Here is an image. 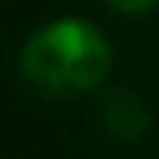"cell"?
Listing matches in <instances>:
<instances>
[{"label":"cell","instance_id":"3957f363","mask_svg":"<svg viewBox=\"0 0 159 159\" xmlns=\"http://www.w3.org/2000/svg\"><path fill=\"white\" fill-rule=\"evenodd\" d=\"M107 7H114L118 14H149L159 7V0H107Z\"/></svg>","mask_w":159,"mask_h":159},{"label":"cell","instance_id":"6da1fadb","mask_svg":"<svg viewBox=\"0 0 159 159\" xmlns=\"http://www.w3.org/2000/svg\"><path fill=\"white\" fill-rule=\"evenodd\" d=\"M21 76L48 97L83 93L104 83L111 69V45L93 24L62 17L38 28L21 48Z\"/></svg>","mask_w":159,"mask_h":159},{"label":"cell","instance_id":"7a4b0ae2","mask_svg":"<svg viewBox=\"0 0 159 159\" xmlns=\"http://www.w3.org/2000/svg\"><path fill=\"white\" fill-rule=\"evenodd\" d=\"M100 125L111 131L114 139H142L149 131V111L142 97H135L131 90H114L104 97L100 104Z\"/></svg>","mask_w":159,"mask_h":159}]
</instances>
